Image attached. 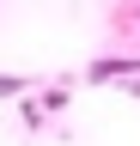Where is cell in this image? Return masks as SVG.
Listing matches in <instances>:
<instances>
[{"instance_id":"cell-1","label":"cell","mask_w":140,"mask_h":146,"mask_svg":"<svg viewBox=\"0 0 140 146\" xmlns=\"http://www.w3.org/2000/svg\"><path fill=\"white\" fill-rule=\"evenodd\" d=\"M134 73H140V61L116 55V61H98V67H92V79H134Z\"/></svg>"}]
</instances>
